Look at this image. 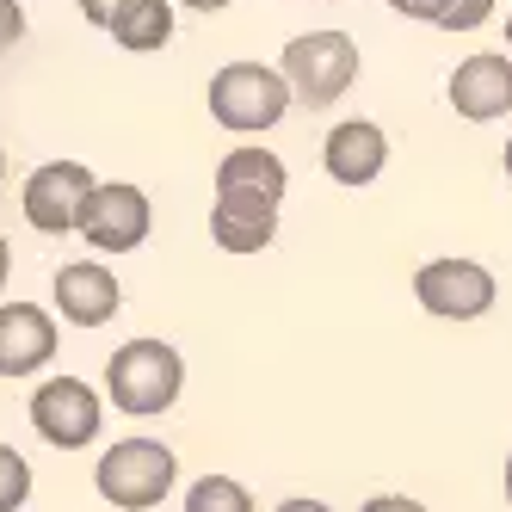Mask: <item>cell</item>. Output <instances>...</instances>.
I'll use <instances>...</instances> for the list:
<instances>
[{"mask_svg": "<svg viewBox=\"0 0 512 512\" xmlns=\"http://www.w3.org/2000/svg\"><path fill=\"white\" fill-rule=\"evenodd\" d=\"M272 512H334L327 500H309V494H290V500H278Z\"/></svg>", "mask_w": 512, "mask_h": 512, "instance_id": "obj_22", "label": "cell"}, {"mask_svg": "<svg viewBox=\"0 0 512 512\" xmlns=\"http://www.w3.org/2000/svg\"><path fill=\"white\" fill-rule=\"evenodd\" d=\"M179 482V457L149 432H130V438H112L93 463V488L105 506L118 512H155Z\"/></svg>", "mask_w": 512, "mask_h": 512, "instance_id": "obj_3", "label": "cell"}, {"mask_svg": "<svg viewBox=\"0 0 512 512\" xmlns=\"http://www.w3.org/2000/svg\"><path fill=\"white\" fill-rule=\"evenodd\" d=\"M321 167H327V179H340V186H371V179L389 167V136H383V124H371V118L334 124V130H327V142H321Z\"/></svg>", "mask_w": 512, "mask_h": 512, "instance_id": "obj_13", "label": "cell"}, {"mask_svg": "<svg viewBox=\"0 0 512 512\" xmlns=\"http://www.w3.org/2000/svg\"><path fill=\"white\" fill-rule=\"evenodd\" d=\"M0 179H7V155H0Z\"/></svg>", "mask_w": 512, "mask_h": 512, "instance_id": "obj_28", "label": "cell"}, {"mask_svg": "<svg viewBox=\"0 0 512 512\" xmlns=\"http://www.w3.org/2000/svg\"><path fill=\"white\" fill-rule=\"evenodd\" d=\"M488 13H494V0H451L445 31H475V25H488Z\"/></svg>", "mask_w": 512, "mask_h": 512, "instance_id": "obj_17", "label": "cell"}, {"mask_svg": "<svg viewBox=\"0 0 512 512\" xmlns=\"http://www.w3.org/2000/svg\"><path fill=\"white\" fill-rule=\"evenodd\" d=\"M99 179L81 161H44L25 179V223L38 235H81V210Z\"/></svg>", "mask_w": 512, "mask_h": 512, "instance_id": "obj_9", "label": "cell"}, {"mask_svg": "<svg viewBox=\"0 0 512 512\" xmlns=\"http://www.w3.org/2000/svg\"><path fill=\"white\" fill-rule=\"evenodd\" d=\"M179 7H192V13H223V7H235V0H179Z\"/></svg>", "mask_w": 512, "mask_h": 512, "instance_id": "obj_23", "label": "cell"}, {"mask_svg": "<svg viewBox=\"0 0 512 512\" xmlns=\"http://www.w3.org/2000/svg\"><path fill=\"white\" fill-rule=\"evenodd\" d=\"M155 229V204L130 179H99L87 210H81V241L93 253H136Z\"/></svg>", "mask_w": 512, "mask_h": 512, "instance_id": "obj_7", "label": "cell"}, {"mask_svg": "<svg viewBox=\"0 0 512 512\" xmlns=\"http://www.w3.org/2000/svg\"><path fill=\"white\" fill-rule=\"evenodd\" d=\"M56 315L44 303H0V377H38L56 358Z\"/></svg>", "mask_w": 512, "mask_h": 512, "instance_id": "obj_11", "label": "cell"}, {"mask_svg": "<svg viewBox=\"0 0 512 512\" xmlns=\"http://www.w3.org/2000/svg\"><path fill=\"white\" fill-rule=\"evenodd\" d=\"M414 297L426 315L438 321H482L500 297V284L482 260H457V253H445V260H426L414 272Z\"/></svg>", "mask_w": 512, "mask_h": 512, "instance_id": "obj_8", "label": "cell"}, {"mask_svg": "<svg viewBox=\"0 0 512 512\" xmlns=\"http://www.w3.org/2000/svg\"><path fill=\"white\" fill-rule=\"evenodd\" d=\"M506 179H512V136H506Z\"/></svg>", "mask_w": 512, "mask_h": 512, "instance_id": "obj_26", "label": "cell"}, {"mask_svg": "<svg viewBox=\"0 0 512 512\" xmlns=\"http://www.w3.org/2000/svg\"><path fill=\"white\" fill-rule=\"evenodd\" d=\"M284 161L260 142H241L216 161V204H210V241L223 253H260L278 235L284 204Z\"/></svg>", "mask_w": 512, "mask_h": 512, "instance_id": "obj_1", "label": "cell"}, {"mask_svg": "<svg viewBox=\"0 0 512 512\" xmlns=\"http://www.w3.org/2000/svg\"><path fill=\"white\" fill-rule=\"evenodd\" d=\"M284 81L297 93V105L327 112L352 81H358V44L346 31H303L284 44Z\"/></svg>", "mask_w": 512, "mask_h": 512, "instance_id": "obj_5", "label": "cell"}, {"mask_svg": "<svg viewBox=\"0 0 512 512\" xmlns=\"http://www.w3.org/2000/svg\"><path fill=\"white\" fill-rule=\"evenodd\" d=\"M395 13H408V19H426V25H445L451 13V0H389Z\"/></svg>", "mask_w": 512, "mask_h": 512, "instance_id": "obj_19", "label": "cell"}, {"mask_svg": "<svg viewBox=\"0 0 512 512\" xmlns=\"http://www.w3.org/2000/svg\"><path fill=\"white\" fill-rule=\"evenodd\" d=\"M7 272H13V247H7V235H0V284H7Z\"/></svg>", "mask_w": 512, "mask_h": 512, "instance_id": "obj_24", "label": "cell"}, {"mask_svg": "<svg viewBox=\"0 0 512 512\" xmlns=\"http://www.w3.org/2000/svg\"><path fill=\"white\" fill-rule=\"evenodd\" d=\"M451 112L457 118H469V124H494V118H506L512 112V56H494V50H482V56H463L457 68H451Z\"/></svg>", "mask_w": 512, "mask_h": 512, "instance_id": "obj_10", "label": "cell"}, {"mask_svg": "<svg viewBox=\"0 0 512 512\" xmlns=\"http://www.w3.org/2000/svg\"><path fill=\"white\" fill-rule=\"evenodd\" d=\"M167 38H173V0H130V7L112 19V44L118 50L149 56V50H167Z\"/></svg>", "mask_w": 512, "mask_h": 512, "instance_id": "obj_14", "label": "cell"}, {"mask_svg": "<svg viewBox=\"0 0 512 512\" xmlns=\"http://www.w3.org/2000/svg\"><path fill=\"white\" fill-rule=\"evenodd\" d=\"M19 38H25V7L19 0H0V56H7Z\"/></svg>", "mask_w": 512, "mask_h": 512, "instance_id": "obj_18", "label": "cell"}, {"mask_svg": "<svg viewBox=\"0 0 512 512\" xmlns=\"http://www.w3.org/2000/svg\"><path fill=\"white\" fill-rule=\"evenodd\" d=\"M506 50H512V13H506Z\"/></svg>", "mask_w": 512, "mask_h": 512, "instance_id": "obj_27", "label": "cell"}, {"mask_svg": "<svg viewBox=\"0 0 512 512\" xmlns=\"http://www.w3.org/2000/svg\"><path fill=\"white\" fill-rule=\"evenodd\" d=\"M50 297H56V315L62 321H75V327H105L118 309H124V284L105 272L99 260H75V266H62L50 278Z\"/></svg>", "mask_w": 512, "mask_h": 512, "instance_id": "obj_12", "label": "cell"}, {"mask_svg": "<svg viewBox=\"0 0 512 512\" xmlns=\"http://www.w3.org/2000/svg\"><path fill=\"white\" fill-rule=\"evenodd\" d=\"M358 512H426V506H420V500H408V494H371Z\"/></svg>", "mask_w": 512, "mask_h": 512, "instance_id": "obj_21", "label": "cell"}, {"mask_svg": "<svg viewBox=\"0 0 512 512\" xmlns=\"http://www.w3.org/2000/svg\"><path fill=\"white\" fill-rule=\"evenodd\" d=\"M105 426V395L81 377H44L31 389V432L50 451H87Z\"/></svg>", "mask_w": 512, "mask_h": 512, "instance_id": "obj_6", "label": "cell"}, {"mask_svg": "<svg viewBox=\"0 0 512 512\" xmlns=\"http://www.w3.org/2000/svg\"><path fill=\"white\" fill-rule=\"evenodd\" d=\"M25 500H31V463L13 445H0V512H25Z\"/></svg>", "mask_w": 512, "mask_h": 512, "instance_id": "obj_16", "label": "cell"}, {"mask_svg": "<svg viewBox=\"0 0 512 512\" xmlns=\"http://www.w3.org/2000/svg\"><path fill=\"white\" fill-rule=\"evenodd\" d=\"M179 512H260V506H253V494L235 482V475H198Z\"/></svg>", "mask_w": 512, "mask_h": 512, "instance_id": "obj_15", "label": "cell"}, {"mask_svg": "<svg viewBox=\"0 0 512 512\" xmlns=\"http://www.w3.org/2000/svg\"><path fill=\"white\" fill-rule=\"evenodd\" d=\"M500 488H506V506H512V451H506V475H500Z\"/></svg>", "mask_w": 512, "mask_h": 512, "instance_id": "obj_25", "label": "cell"}, {"mask_svg": "<svg viewBox=\"0 0 512 512\" xmlns=\"http://www.w3.org/2000/svg\"><path fill=\"white\" fill-rule=\"evenodd\" d=\"M130 7V0H81V13H87V25H99V31H112V19Z\"/></svg>", "mask_w": 512, "mask_h": 512, "instance_id": "obj_20", "label": "cell"}, {"mask_svg": "<svg viewBox=\"0 0 512 512\" xmlns=\"http://www.w3.org/2000/svg\"><path fill=\"white\" fill-rule=\"evenodd\" d=\"M290 105H297V93H290L284 68H266V62H229L210 75V118L235 130V136H260L272 130Z\"/></svg>", "mask_w": 512, "mask_h": 512, "instance_id": "obj_4", "label": "cell"}, {"mask_svg": "<svg viewBox=\"0 0 512 512\" xmlns=\"http://www.w3.org/2000/svg\"><path fill=\"white\" fill-rule=\"evenodd\" d=\"M105 395L112 408L130 414V420H155L167 414L179 395H186V358L167 340H124L112 358H105Z\"/></svg>", "mask_w": 512, "mask_h": 512, "instance_id": "obj_2", "label": "cell"}]
</instances>
